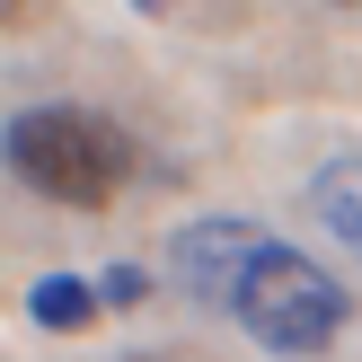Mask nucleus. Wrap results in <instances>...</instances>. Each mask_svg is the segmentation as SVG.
Instances as JSON below:
<instances>
[{"mask_svg": "<svg viewBox=\"0 0 362 362\" xmlns=\"http://www.w3.org/2000/svg\"><path fill=\"white\" fill-rule=\"evenodd\" d=\"M230 318H239L265 354H318V345H336V336H345L354 300H345V283H336L318 257L265 239L257 265H247V283H239V300H230Z\"/></svg>", "mask_w": 362, "mask_h": 362, "instance_id": "nucleus-2", "label": "nucleus"}, {"mask_svg": "<svg viewBox=\"0 0 362 362\" xmlns=\"http://www.w3.org/2000/svg\"><path fill=\"white\" fill-rule=\"evenodd\" d=\"M310 204H318V221L336 230V239L362 257V151H345V159H327V168L310 177Z\"/></svg>", "mask_w": 362, "mask_h": 362, "instance_id": "nucleus-4", "label": "nucleus"}, {"mask_svg": "<svg viewBox=\"0 0 362 362\" xmlns=\"http://www.w3.org/2000/svg\"><path fill=\"white\" fill-rule=\"evenodd\" d=\"M257 247H265V230L239 221V212L186 221V230H177V283H186L204 310H230V300H239V283H247V265H257Z\"/></svg>", "mask_w": 362, "mask_h": 362, "instance_id": "nucleus-3", "label": "nucleus"}, {"mask_svg": "<svg viewBox=\"0 0 362 362\" xmlns=\"http://www.w3.org/2000/svg\"><path fill=\"white\" fill-rule=\"evenodd\" d=\"M141 300H151V274L141 265H106L98 274V310H141Z\"/></svg>", "mask_w": 362, "mask_h": 362, "instance_id": "nucleus-6", "label": "nucleus"}, {"mask_svg": "<svg viewBox=\"0 0 362 362\" xmlns=\"http://www.w3.org/2000/svg\"><path fill=\"white\" fill-rule=\"evenodd\" d=\"M0 159H9L18 186L53 194V204H115L124 186H133V141H124V124L88 115V106H27V115H9V133H0Z\"/></svg>", "mask_w": 362, "mask_h": 362, "instance_id": "nucleus-1", "label": "nucleus"}, {"mask_svg": "<svg viewBox=\"0 0 362 362\" xmlns=\"http://www.w3.org/2000/svg\"><path fill=\"white\" fill-rule=\"evenodd\" d=\"M27 310H35V327H88V318H98V283H80V274H45L27 292Z\"/></svg>", "mask_w": 362, "mask_h": 362, "instance_id": "nucleus-5", "label": "nucleus"}, {"mask_svg": "<svg viewBox=\"0 0 362 362\" xmlns=\"http://www.w3.org/2000/svg\"><path fill=\"white\" fill-rule=\"evenodd\" d=\"M124 362H159V354H124Z\"/></svg>", "mask_w": 362, "mask_h": 362, "instance_id": "nucleus-7", "label": "nucleus"}]
</instances>
